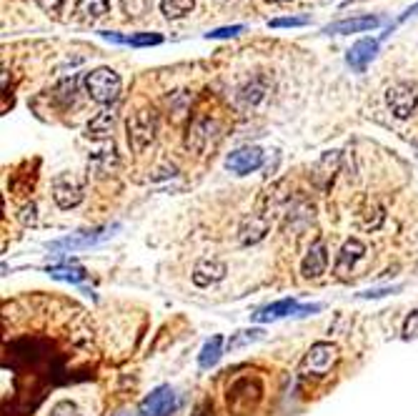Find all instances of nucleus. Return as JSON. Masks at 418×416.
<instances>
[{
  "instance_id": "nucleus-7",
  "label": "nucleus",
  "mask_w": 418,
  "mask_h": 416,
  "mask_svg": "<svg viewBox=\"0 0 418 416\" xmlns=\"http://www.w3.org/2000/svg\"><path fill=\"white\" fill-rule=\"evenodd\" d=\"M83 183H80L75 176H71V173H63V176H58V179L53 181V201L58 208H63V211H71V208H75L80 201H83Z\"/></svg>"
},
{
  "instance_id": "nucleus-21",
  "label": "nucleus",
  "mask_w": 418,
  "mask_h": 416,
  "mask_svg": "<svg viewBox=\"0 0 418 416\" xmlns=\"http://www.w3.org/2000/svg\"><path fill=\"white\" fill-rule=\"evenodd\" d=\"M193 6H196V0H161V13L168 20H178L185 18L193 11Z\"/></svg>"
},
{
  "instance_id": "nucleus-33",
  "label": "nucleus",
  "mask_w": 418,
  "mask_h": 416,
  "mask_svg": "<svg viewBox=\"0 0 418 416\" xmlns=\"http://www.w3.org/2000/svg\"><path fill=\"white\" fill-rule=\"evenodd\" d=\"M110 416H131V414H126V411H120V414H110Z\"/></svg>"
},
{
  "instance_id": "nucleus-15",
  "label": "nucleus",
  "mask_w": 418,
  "mask_h": 416,
  "mask_svg": "<svg viewBox=\"0 0 418 416\" xmlns=\"http://www.w3.org/2000/svg\"><path fill=\"white\" fill-rule=\"evenodd\" d=\"M376 53H378V41H373V38H363V41L353 43V48L348 50L346 60H348V66H351L353 71H366V66L376 58Z\"/></svg>"
},
{
  "instance_id": "nucleus-22",
  "label": "nucleus",
  "mask_w": 418,
  "mask_h": 416,
  "mask_svg": "<svg viewBox=\"0 0 418 416\" xmlns=\"http://www.w3.org/2000/svg\"><path fill=\"white\" fill-rule=\"evenodd\" d=\"M48 274L53 276V279L58 281H68V284H80V281H85V268L83 266H53L48 268Z\"/></svg>"
},
{
  "instance_id": "nucleus-29",
  "label": "nucleus",
  "mask_w": 418,
  "mask_h": 416,
  "mask_svg": "<svg viewBox=\"0 0 418 416\" xmlns=\"http://www.w3.org/2000/svg\"><path fill=\"white\" fill-rule=\"evenodd\" d=\"M308 23V18H275L271 20V28H301V25Z\"/></svg>"
},
{
  "instance_id": "nucleus-18",
  "label": "nucleus",
  "mask_w": 418,
  "mask_h": 416,
  "mask_svg": "<svg viewBox=\"0 0 418 416\" xmlns=\"http://www.w3.org/2000/svg\"><path fill=\"white\" fill-rule=\"evenodd\" d=\"M221 356H223V336H210L203 344V349H201V354H198V366L201 369H210V366L218 363Z\"/></svg>"
},
{
  "instance_id": "nucleus-31",
  "label": "nucleus",
  "mask_w": 418,
  "mask_h": 416,
  "mask_svg": "<svg viewBox=\"0 0 418 416\" xmlns=\"http://www.w3.org/2000/svg\"><path fill=\"white\" fill-rule=\"evenodd\" d=\"M38 3H41L43 11H48V13H55L60 6H63V0H38Z\"/></svg>"
},
{
  "instance_id": "nucleus-8",
  "label": "nucleus",
  "mask_w": 418,
  "mask_h": 416,
  "mask_svg": "<svg viewBox=\"0 0 418 416\" xmlns=\"http://www.w3.org/2000/svg\"><path fill=\"white\" fill-rule=\"evenodd\" d=\"M175 394L171 387H158L140 401V416H173Z\"/></svg>"
},
{
  "instance_id": "nucleus-14",
  "label": "nucleus",
  "mask_w": 418,
  "mask_h": 416,
  "mask_svg": "<svg viewBox=\"0 0 418 416\" xmlns=\"http://www.w3.org/2000/svg\"><path fill=\"white\" fill-rule=\"evenodd\" d=\"M363 254H366V246L361 244L359 238H348L346 244L340 246L338 258H336V274L346 276L348 271H351V268L363 258Z\"/></svg>"
},
{
  "instance_id": "nucleus-27",
  "label": "nucleus",
  "mask_w": 418,
  "mask_h": 416,
  "mask_svg": "<svg viewBox=\"0 0 418 416\" xmlns=\"http://www.w3.org/2000/svg\"><path fill=\"white\" fill-rule=\"evenodd\" d=\"M48 416H80V414H78V406L73 404V401H58V404H53Z\"/></svg>"
},
{
  "instance_id": "nucleus-9",
  "label": "nucleus",
  "mask_w": 418,
  "mask_h": 416,
  "mask_svg": "<svg viewBox=\"0 0 418 416\" xmlns=\"http://www.w3.org/2000/svg\"><path fill=\"white\" fill-rule=\"evenodd\" d=\"M263 166V151L258 146H243L226 158V168L236 176H248Z\"/></svg>"
},
{
  "instance_id": "nucleus-25",
  "label": "nucleus",
  "mask_w": 418,
  "mask_h": 416,
  "mask_svg": "<svg viewBox=\"0 0 418 416\" xmlns=\"http://www.w3.org/2000/svg\"><path fill=\"white\" fill-rule=\"evenodd\" d=\"M263 93H266V88H263V85L248 83L243 90H240V101H245V103H251V106H256V103L263 98Z\"/></svg>"
},
{
  "instance_id": "nucleus-23",
  "label": "nucleus",
  "mask_w": 418,
  "mask_h": 416,
  "mask_svg": "<svg viewBox=\"0 0 418 416\" xmlns=\"http://www.w3.org/2000/svg\"><path fill=\"white\" fill-rule=\"evenodd\" d=\"M120 3H123V11H126L128 18H140L150 6V0H120Z\"/></svg>"
},
{
  "instance_id": "nucleus-32",
  "label": "nucleus",
  "mask_w": 418,
  "mask_h": 416,
  "mask_svg": "<svg viewBox=\"0 0 418 416\" xmlns=\"http://www.w3.org/2000/svg\"><path fill=\"white\" fill-rule=\"evenodd\" d=\"M416 13H418V3H416V6H411L406 13H403V15H401V18H398V23H403V20H408V18H411V15H416Z\"/></svg>"
},
{
  "instance_id": "nucleus-28",
  "label": "nucleus",
  "mask_w": 418,
  "mask_h": 416,
  "mask_svg": "<svg viewBox=\"0 0 418 416\" xmlns=\"http://www.w3.org/2000/svg\"><path fill=\"white\" fill-rule=\"evenodd\" d=\"M243 25H226V28H215L210 33H206V38H233L238 33H243Z\"/></svg>"
},
{
  "instance_id": "nucleus-2",
  "label": "nucleus",
  "mask_w": 418,
  "mask_h": 416,
  "mask_svg": "<svg viewBox=\"0 0 418 416\" xmlns=\"http://www.w3.org/2000/svg\"><path fill=\"white\" fill-rule=\"evenodd\" d=\"M85 90L96 103L110 106L120 95V76L113 68H96L85 76Z\"/></svg>"
},
{
  "instance_id": "nucleus-1",
  "label": "nucleus",
  "mask_w": 418,
  "mask_h": 416,
  "mask_svg": "<svg viewBox=\"0 0 418 416\" xmlns=\"http://www.w3.org/2000/svg\"><path fill=\"white\" fill-rule=\"evenodd\" d=\"M128 131V146L133 153H143L148 148L158 131V116L153 108H138L136 113H131L126 123Z\"/></svg>"
},
{
  "instance_id": "nucleus-16",
  "label": "nucleus",
  "mask_w": 418,
  "mask_h": 416,
  "mask_svg": "<svg viewBox=\"0 0 418 416\" xmlns=\"http://www.w3.org/2000/svg\"><path fill=\"white\" fill-rule=\"evenodd\" d=\"M268 233V219L263 214H251L245 216L243 223H240V244L253 246L258 241H263Z\"/></svg>"
},
{
  "instance_id": "nucleus-5",
  "label": "nucleus",
  "mask_w": 418,
  "mask_h": 416,
  "mask_svg": "<svg viewBox=\"0 0 418 416\" xmlns=\"http://www.w3.org/2000/svg\"><path fill=\"white\" fill-rule=\"evenodd\" d=\"M316 311H321V303L301 306L296 298H281V301L268 303V306H263L261 311H256V314H253V321L268 324V321H278V319H286V316H305V314H316Z\"/></svg>"
},
{
  "instance_id": "nucleus-34",
  "label": "nucleus",
  "mask_w": 418,
  "mask_h": 416,
  "mask_svg": "<svg viewBox=\"0 0 418 416\" xmlns=\"http://www.w3.org/2000/svg\"><path fill=\"white\" fill-rule=\"evenodd\" d=\"M268 3H288V0H268Z\"/></svg>"
},
{
  "instance_id": "nucleus-4",
  "label": "nucleus",
  "mask_w": 418,
  "mask_h": 416,
  "mask_svg": "<svg viewBox=\"0 0 418 416\" xmlns=\"http://www.w3.org/2000/svg\"><path fill=\"white\" fill-rule=\"evenodd\" d=\"M338 361V346L331 341H318L308 349L303 359V374L305 376H323L329 374Z\"/></svg>"
},
{
  "instance_id": "nucleus-19",
  "label": "nucleus",
  "mask_w": 418,
  "mask_h": 416,
  "mask_svg": "<svg viewBox=\"0 0 418 416\" xmlns=\"http://www.w3.org/2000/svg\"><path fill=\"white\" fill-rule=\"evenodd\" d=\"M113 125H115V113L113 111H103V113H98L96 118L88 123V133H85V136L93 138V141L108 138L113 133Z\"/></svg>"
},
{
  "instance_id": "nucleus-12",
  "label": "nucleus",
  "mask_w": 418,
  "mask_h": 416,
  "mask_svg": "<svg viewBox=\"0 0 418 416\" xmlns=\"http://www.w3.org/2000/svg\"><path fill=\"white\" fill-rule=\"evenodd\" d=\"M326 268H329V249L323 241H318L316 246H311V251L305 254V258L301 261V274L305 279H318V276L326 274Z\"/></svg>"
},
{
  "instance_id": "nucleus-17",
  "label": "nucleus",
  "mask_w": 418,
  "mask_h": 416,
  "mask_svg": "<svg viewBox=\"0 0 418 416\" xmlns=\"http://www.w3.org/2000/svg\"><path fill=\"white\" fill-rule=\"evenodd\" d=\"M110 11V0H78L75 3V18L80 20H98Z\"/></svg>"
},
{
  "instance_id": "nucleus-20",
  "label": "nucleus",
  "mask_w": 418,
  "mask_h": 416,
  "mask_svg": "<svg viewBox=\"0 0 418 416\" xmlns=\"http://www.w3.org/2000/svg\"><path fill=\"white\" fill-rule=\"evenodd\" d=\"M106 41H115V43H123V46H136V48H143V46H158L163 43V38L158 33H140V36H118V33H101Z\"/></svg>"
},
{
  "instance_id": "nucleus-3",
  "label": "nucleus",
  "mask_w": 418,
  "mask_h": 416,
  "mask_svg": "<svg viewBox=\"0 0 418 416\" xmlns=\"http://www.w3.org/2000/svg\"><path fill=\"white\" fill-rule=\"evenodd\" d=\"M386 103H389L391 113L398 120L411 118L418 106V88L413 83H406V81H398L386 90Z\"/></svg>"
},
{
  "instance_id": "nucleus-24",
  "label": "nucleus",
  "mask_w": 418,
  "mask_h": 416,
  "mask_svg": "<svg viewBox=\"0 0 418 416\" xmlns=\"http://www.w3.org/2000/svg\"><path fill=\"white\" fill-rule=\"evenodd\" d=\"M263 336V331L261 328H253V331H238L233 336V339L228 341V349L233 351V349H238V346H243V344H248V341H258Z\"/></svg>"
},
{
  "instance_id": "nucleus-30",
  "label": "nucleus",
  "mask_w": 418,
  "mask_h": 416,
  "mask_svg": "<svg viewBox=\"0 0 418 416\" xmlns=\"http://www.w3.org/2000/svg\"><path fill=\"white\" fill-rule=\"evenodd\" d=\"M396 291H398V286H394V289H373V291L361 293V298H381V296H389V293H396Z\"/></svg>"
},
{
  "instance_id": "nucleus-10",
  "label": "nucleus",
  "mask_w": 418,
  "mask_h": 416,
  "mask_svg": "<svg viewBox=\"0 0 418 416\" xmlns=\"http://www.w3.org/2000/svg\"><path fill=\"white\" fill-rule=\"evenodd\" d=\"M228 274V266L221 261V258H215V256H206V258H201V261L196 263V268H193V284L201 286V289H206V286L210 284H218V281H223Z\"/></svg>"
},
{
  "instance_id": "nucleus-11",
  "label": "nucleus",
  "mask_w": 418,
  "mask_h": 416,
  "mask_svg": "<svg viewBox=\"0 0 418 416\" xmlns=\"http://www.w3.org/2000/svg\"><path fill=\"white\" fill-rule=\"evenodd\" d=\"M381 18L376 15H361V18H343L338 23H331L323 28L326 36H351V33H363V30H373L378 28Z\"/></svg>"
},
{
  "instance_id": "nucleus-13",
  "label": "nucleus",
  "mask_w": 418,
  "mask_h": 416,
  "mask_svg": "<svg viewBox=\"0 0 418 416\" xmlns=\"http://www.w3.org/2000/svg\"><path fill=\"white\" fill-rule=\"evenodd\" d=\"M118 228L120 226L115 223V226L101 228V231H93V233H88V236H83V238H60V241H50L48 249H53V251H60V249H71V251L88 249V246H96V244H101V241H106L108 236H113V231H118Z\"/></svg>"
},
{
  "instance_id": "nucleus-6",
  "label": "nucleus",
  "mask_w": 418,
  "mask_h": 416,
  "mask_svg": "<svg viewBox=\"0 0 418 416\" xmlns=\"http://www.w3.org/2000/svg\"><path fill=\"white\" fill-rule=\"evenodd\" d=\"M248 394H263L258 379H240L228 389V409L236 411V416H243L256 409L258 398H251Z\"/></svg>"
},
{
  "instance_id": "nucleus-26",
  "label": "nucleus",
  "mask_w": 418,
  "mask_h": 416,
  "mask_svg": "<svg viewBox=\"0 0 418 416\" xmlns=\"http://www.w3.org/2000/svg\"><path fill=\"white\" fill-rule=\"evenodd\" d=\"M403 339L406 341L418 339V309L411 311V314L406 316V321H403Z\"/></svg>"
}]
</instances>
